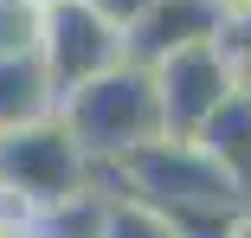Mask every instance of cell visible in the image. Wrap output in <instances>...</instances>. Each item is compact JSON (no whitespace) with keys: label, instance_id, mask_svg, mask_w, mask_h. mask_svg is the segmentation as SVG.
Segmentation results:
<instances>
[{"label":"cell","instance_id":"1","mask_svg":"<svg viewBox=\"0 0 251 238\" xmlns=\"http://www.w3.org/2000/svg\"><path fill=\"white\" fill-rule=\"evenodd\" d=\"M129 200L155 206L161 219H213V213H245L251 200L232 187V174L200 148V142H148V148L116 161Z\"/></svg>","mask_w":251,"mask_h":238},{"label":"cell","instance_id":"2","mask_svg":"<svg viewBox=\"0 0 251 238\" xmlns=\"http://www.w3.org/2000/svg\"><path fill=\"white\" fill-rule=\"evenodd\" d=\"M65 135L77 142L84 161H123L148 142H161V110H155V84L142 65H116L110 77H97L58 103Z\"/></svg>","mask_w":251,"mask_h":238},{"label":"cell","instance_id":"3","mask_svg":"<svg viewBox=\"0 0 251 238\" xmlns=\"http://www.w3.org/2000/svg\"><path fill=\"white\" fill-rule=\"evenodd\" d=\"M39 65H45V77H52V97L65 103L71 90L110 77V71L129 65V58H123V32L97 13V7H84V0H58V7H45Z\"/></svg>","mask_w":251,"mask_h":238},{"label":"cell","instance_id":"4","mask_svg":"<svg viewBox=\"0 0 251 238\" xmlns=\"http://www.w3.org/2000/svg\"><path fill=\"white\" fill-rule=\"evenodd\" d=\"M0 193L20 200L26 213L58 206L71 193H84V155L65 135V122H32L20 135H0Z\"/></svg>","mask_w":251,"mask_h":238},{"label":"cell","instance_id":"5","mask_svg":"<svg viewBox=\"0 0 251 238\" xmlns=\"http://www.w3.org/2000/svg\"><path fill=\"white\" fill-rule=\"evenodd\" d=\"M148 84H155L161 135L168 142H193L232 97V58L219 45H187V52H174V58H161L148 71Z\"/></svg>","mask_w":251,"mask_h":238},{"label":"cell","instance_id":"6","mask_svg":"<svg viewBox=\"0 0 251 238\" xmlns=\"http://www.w3.org/2000/svg\"><path fill=\"white\" fill-rule=\"evenodd\" d=\"M219 13H213V0H155L129 32H123V58L142 65V71H155L161 58L187 52V45H219Z\"/></svg>","mask_w":251,"mask_h":238},{"label":"cell","instance_id":"7","mask_svg":"<svg viewBox=\"0 0 251 238\" xmlns=\"http://www.w3.org/2000/svg\"><path fill=\"white\" fill-rule=\"evenodd\" d=\"M58 97L39 58H0V135H20L32 122H52Z\"/></svg>","mask_w":251,"mask_h":238},{"label":"cell","instance_id":"8","mask_svg":"<svg viewBox=\"0 0 251 238\" xmlns=\"http://www.w3.org/2000/svg\"><path fill=\"white\" fill-rule=\"evenodd\" d=\"M45 7L39 0H0V58H39Z\"/></svg>","mask_w":251,"mask_h":238},{"label":"cell","instance_id":"9","mask_svg":"<svg viewBox=\"0 0 251 238\" xmlns=\"http://www.w3.org/2000/svg\"><path fill=\"white\" fill-rule=\"evenodd\" d=\"M103 238H174V232H168V219H161L155 206H142V200H110Z\"/></svg>","mask_w":251,"mask_h":238},{"label":"cell","instance_id":"10","mask_svg":"<svg viewBox=\"0 0 251 238\" xmlns=\"http://www.w3.org/2000/svg\"><path fill=\"white\" fill-rule=\"evenodd\" d=\"M84 7H97V13H103V20H110L116 32H129V26H135V20H142L148 7H155V0H84Z\"/></svg>","mask_w":251,"mask_h":238},{"label":"cell","instance_id":"11","mask_svg":"<svg viewBox=\"0 0 251 238\" xmlns=\"http://www.w3.org/2000/svg\"><path fill=\"white\" fill-rule=\"evenodd\" d=\"M26 225H32V213H26L20 200L0 193V238H26Z\"/></svg>","mask_w":251,"mask_h":238},{"label":"cell","instance_id":"12","mask_svg":"<svg viewBox=\"0 0 251 238\" xmlns=\"http://www.w3.org/2000/svg\"><path fill=\"white\" fill-rule=\"evenodd\" d=\"M232 90H238V103L251 110V58H232Z\"/></svg>","mask_w":251,"mask_h":238},{"label":"cell","instance_id":"13","mask_svg":"<svg viewBox=\"0 0 251 238\" xmlns=\"http://www.w3.org/2000/svg\"><path fill=\"white\" fill-rule=\"evenodd\" d=\"M232 238H251V206L238 213V225H232Z\"/></svg>","mask_w":251,"mask_h":238},{"label":"cell","instance_id":"14","mask_svg":"<svg viewBox=\"0 0 251 238\" xmlns=\"http://www.w3.org/2000/svg\"><path fill=\"white\" fill-rule=\"evenodd\" d=\"M39 7H58V0H39Z\"/></svg>","mask_w":251,"mask_h":238}]
</instances>
